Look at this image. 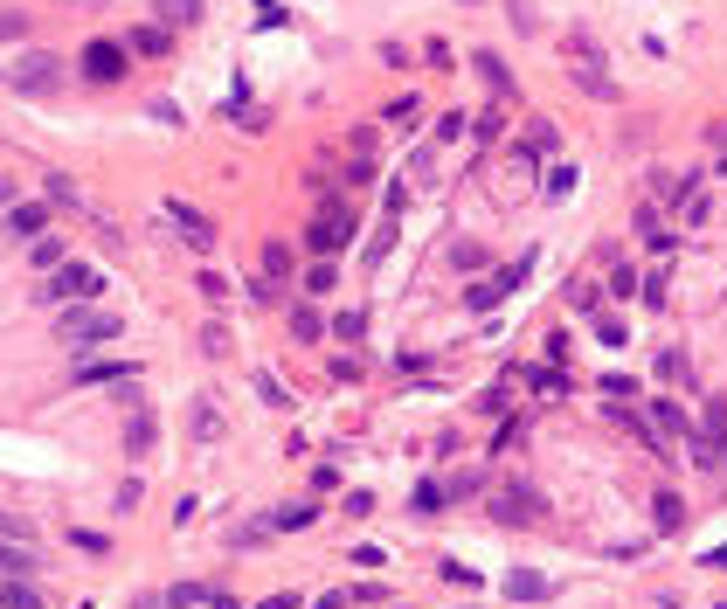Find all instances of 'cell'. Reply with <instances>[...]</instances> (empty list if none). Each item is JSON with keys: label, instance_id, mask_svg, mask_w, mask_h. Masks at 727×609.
Here are the masks:
<instances>
[{"label": "cell", "instance_id": "obj_18", "mask_svg": "<svg viewBox=\"0 0 727 609\" xmlns=\"http://www.w3.org/2000/svg\"><path fill=\"white\" fill-rule=\"evenodd\" d=\"M284 277H292V250H284V243H271V250H264V277H256V291L271 298V291H277Z\"/></svg>", "mask_w": 727, "mask_h": 609}, {"label": "cell", "instance_id": "obj_10", "mask_svg": "<svg viewBox=\"0 0 727 609\" xmlns=\"http://www.w3.org/2000/svg\"><path fill=\"white\" fill-rule=\"evenodd\" d=\"M173 229H180V243H188V250H215V222H208L201 216V208H173Z\"/></svg>", "mask_w": 727, "mask_h": 609}, {"label": "cell", "instance_id": "obj_5", "mask_svg": "<svg viewBox=\"0 0 727 609\" xmlns=\"http://www.w3.org/2000/svg\"><path fill=\"white\" fill-rule=\"evenodd\" d=\"M0 568H8V575H35V568H42V554H35V526H29V519H14V513H0Z\"/></svg>", "mask_w": 727, "mask_h": 609}, {"label": "cell", "instance_id": "obj_13", "mask_svg": "<svg viewBox=\"0 0 727 609\" xmlns=\"http://www.w3.org/2000/svg\"><path fill=\"white\" fill-rule=\"evenodd\" d=\"M133 375H139L133 360H84V367H76V388H97V381H133Z\"/></svg>", "mask_w": 727, "mask_h": 609}, {"label": "cell", "instance_id": "obj_9", "mask_svg": "<svg viewBox=\"0 0 727 609\" xmlns=\"http://www.w3.org/2000/svg\"><path fill=\"white\" fill-rule=\"evenodd\" d=\"M527 271H534V256H519V263H506V271H492V284H472V291H464V305H472V312H492L499 298H513V291L527 284Z\"/></svg>", "mask_w": 727, "mask_h": 609}, {"label": "cell", "instance_id": "obj_17", "mask_svg": "<svg viewBox=\"0 0 727 609\" xmlns=\"http://www.w3.org/2000/svg\"><path fill=\"white\" fill-rule=\"evenodd\" d=\"M652 526H658V534H679V526H686L679 492H652Z\"/></svg>", "mask_w": 727, "mask_h": 609}, {"label": "cell", "instance_id": "obj_1", "mask_svg": "<svg viewBox=\"0 0 727 609\" xmlns=\"http://www.w3.org/2000/svg\"><path fill=\"white\" fill-rule=\"evenodd\" d=\"M561 63H568V76H576V84L589 91V97H603V104H617L623 91H617V76H610V63H603V49H596L582 29L561 42Z\"/></svg>", "mask_w": 727, "mask_h": 609}, {"label": "cell", "instance_id": "obj_24", "mask_svg": "<svg viewBox=\"0 0 727 609\" xmlns=\"http://www.w3.org/2000/svg\"><path fill=\"white\" fill-rule=\"evenodd\" d=\"M638 235H644L652 250H665V243H672V229H665V216H658V208H638Z\"/></svg>", "mask_w": 727, "mask_h": 609}, {"label": "cell", "instance_id": "obj_2", "mask_svg": "<svg viewBox=\"0 0 727 609\" xmlns=\"http://www.w3.org/2000/svg\"><path fill=\"white\" fill-rule=\"evenodd\" d=\"M0 84H14L21 97H42V91L63 84V56H56V49H29V56L0 63Z\"/></svg>", "mask_w": 727, "mask_h": 609}, {"label": "cell", "instance_id": "obj_34", "mask_svg": "<svg viewBox=\"0 0 727 609\" xmlns=\"http://www.w3.org/2000/svg\"><path fill=\"white\" fill-rule=\"evenodd\" d=\"M596 339H603V347H623V339H631V326H623V319H596Z\"/></svg>", "mask_w": 727, "mask_h": 609}, {"label": "cell", "instance_id": "obj_36", "mask_svg": "<svg viewBox=\"0 0 727 609\" xmlns=\"http://www.w3.org/2000/svg\"><path fill=\"white\" fill-rule=\"evenodd\" d=\"M603 395H610V402H631L638 381H631V375H610V381H603Z\"/></svg>", "mask_w": 727, "mask_h": 609}, {"label": "cell", "instance_id": "obj_15", "mask_svg": "<svg viewBox=\"0 0 727 609\" xmlns=\"http://www.w3.org/2000/svg\"><path fill=\"white\" fill-rule=\"evenodd\" d=\"M125 49H133V56H167L173 29H167V21H146V29H133V42H125Z\"/></svg>", "mask_w": 727, "mask_h": 609}, {"label": "cell", "instance_id": "obj_31", "mask_svg": "<svg viewBox=\"0 0 727 609\" xmlns=\"http://www.w3.org/2000/svg\"><path fill=\"white\" fill-rule=\"evenodd\" d=\"M21 35H29V14H21V8H0V42H21Z\"/></svg>", "mask_w": 727, "mask_h": 609}, {"label": "cell", "instance_id": "obj_35", "mask_svg": "<svg viewBox=\"0 0 727 609\" xmlns=\"http://www.w3.org/2000/svg\"><path fill=\"white\" fill-rule=\"evenodd\" d=\"M451 263H457V271H478L485 250H478V243H457V250H451Z\"/></svg>", "mask_w": 727, "mask_h": 609}, {"label": "cell", "instance_id": "obj_11", "mask_svg": "<svg viewBox=\"0 0 727 609\" xmlns=\"http://www.w3.org/2000/svg\"><path fill=\"white\" fill-rule=\"evenodd\" d=\"M42 229H49V208H42V201H14V208H8V235H21V243H42Z\"/></svg>", "mask_w": 727, "mask_h": 609}, {"label": "cell", "instance_id": "obj_32", "mask_svg": "<svg viewBox=\"0 0 727 609\" xmlns=\"http://www.w3.org/2000/svg\"><path fill=\"white\" fill-rule=\"evenodd\" d=\"M610 291H617V298H631V291H644V284H638L631 263H617V271H610Z\"/></svg>", "mask_w": 727, "mask_h": 609}, {"label": "cell", "instance_id": "obj_40", "mask_svg": "<svg viewBox=\"0 0 727 609\" xmlns=\"http://www.w3.org/2000/svg\"><path fill=\"white\" fill-rule=\"evenodd\" d=\"M707 568H727V547H714V554H707Z\"/></svg>", "mask_w": 727, "mask_h": 609}, {"label": "cell", "instance_id": "obj_21", "mask_svg": "<svg viewBox=\"0 0 727 609\" xmlns=\"http://www.w3.org/2000/svg\"><path fill=\"white\" fill-rule=\"evenodd\" d=\"M188 430H194V443H222V409H215V402H194Z\"/></svg>", "mask_w": 727, "mask_h": 609}, {"label": "cell", "instance_id": "obj_25", "mask_svg": "<svg viewBox=\"0 0 727 609\" xmlns=\"http://www.w3.org/2000/svg\"><path fill=\"white\" fill-rule=\"evenodd\" d=\"M0 609H42V596L29 589V581H14V575H8V581H0Z\"/></svg>", "mask_w": 727, "mask_h": 609}, {"label": "cell", "instance_id": "obj_26", "mask_svg": "<svg viewBox=\"0 0 727 609\" xmlns=\"http://www.w3.org/2000/svg\"><path fill=\"white\" fill-rule=\"evenodd\" d=\"M333 284H340V271H333V256H319V263L305 271V291H312V298H326Z\"/></svg>", "mask_w": 727, "mask_h": 609}, {"label": "cell", "instance_id": "obj_19", "mask_svg": "<svg viewBox=\"0 0 727 609\" xmlns=\"http://www.w3.org/2000/svg\"><path fill=\"white\" fill-rule=\"evenodd\" d=\"M652 422H658V437H679V443H693V437H699L693 422H686V409H679V402H658V409H652Z\"/></svg>", "mask_w": 727, "mask_h": 609}, {"label": "cell", "instance_id": "obj_12", "mask_svg": "<svg viewBox=\"0 0 727 609\" xmlns=\"http://www.w3.org/2000/svg\"><path fill=\"white\" fill-rule=\"evenodd\" d=\"M506 596H513V602H548V596H555V581H548V575H534V568H513V575H506Z\"/></svg>", "mask_w": 727, "mask_h": 609}, {"label": "cell", "instance_id": "obj_37", "mask_svg": "<svg viewBox=\"0 0 727 609\" xmlns=\"http://www.w3.org/2000/svg\"><path fill=\"white\" fill-rule=\"evenodd\" d=\"M368 180H375V160H368V153H360V160L347 167V188H368Z\"/></svg>", "mask_w": 727, "mask_h": 609}, {"label": "cell", "instance_id": "obj_20", "mask_svg": "<svg viewBox=\"0 0 727 609\" xmlns=\"http://www.w3.org/2000/svg\"><path fill=\"white\" fill-rule=\"evenodd\" d=\"M152 14H160L167 29H194V21H201V0H152Z\"/></svg>", "mask_w": 727, "mask_h": 609}, {"label": "cell", "instance_id": "obj_28", "mask_svg": "<svg viewBox=\"0 0 727 609\" xmlns=\"http://www.w3.org/2000/svg\"><path fill=\"white\" fill-rule=\"evenodd\" d=\"M527 381H534L540 395H568V375H561V367H527Z\"/></svg>", "mask_w": 727, "mask_h": 609}, {"label": "cell", "instance_id": "obj_38", "mask_svg": "<svg viewBox=\"0 0 727 609\" xmlns=\"http://www.w3.org/2000/svg\"><path fill=\"white\" fill-rule=\"evenodd\" d=\"M139 498H146V492H139V479H125V485H118V498H112V506H118V513H133V506H139Z\"/></svg>", "mask_w": 727, "mask_h": 609}, {"label": "cell", "instance_id": "obj_6", "mask_svg": "<svg viewBox=\"0 0 727 609\" xmlns=\"http://www.w3.org/2000/svg\"><path fill=\"white\" fill-rule=\"evenodd\" d=\"M97 291H104V271L97 263H76V256H63L56 277H49V298H63V305H91Z\"/></svg>", "mask_w": 727, "mask_h": 609}, {"label": "cell", "instance_id": "obj_14", "mask_svg": "<svg viewBox=\"0 0 727 609\" xmlns=\"http://www.w3.org/2000/svg\"><path fill=\"white\" fill-rule=\"evenodd\" d=\"M472 63H478V76H485V84H492V97H506V104L519 97V84H513V70H506L499 56H492V49H478V56H472Z\"/></svg>", "mask_w": 727, "mask_h": 609}, {"label": "cell", "instance_id": "obj_22", "mask_svg": "<svg viewBox=\"0 0 727 609\" xmlns=\"http://www.w3.org/2000/svg\"><path fill=\"white\" fill-rule=\"evenodd\" d=\"M576 180H582V174H576V160H555V174L540 180V195H548V201H568V195H576Z\"/></svg>", "mask_w": 727, "mask_h": 609}, {"label": "cell", "instance_id": "obj_39", "mask_svg": "<svg viewBox=\"0 0 727 609\" xmlns=\"http://www.w3.org/2000/svg\"><path fill=\"white\" fill-rule=\"evenodd\" d=\"M658 375L665 381H686V354H658Z\"/></svg>", "mask_w": 727, "mask_h": 609}, {"label": "cell", "instance_id": "obj_30", "mask_svg": "<svg viewBox=\"0 0 727 609\" xmlns=\"http://www.w3.org/2000/svg\"><path fill=\"white\" fill-rule=\"evenodd\" d=\"M415 118H423V104H415V97H396V104H388V125H396V132H409Z\"/></svg>", "mask_w": 727, "mask_h": 609}, {"label": "cell", "instance_id": "obj_3", "mask_svg": "<svg viewBox=\"0 0 727 609\" xmlns=\"http://www.w3.org/2000/svg\"><path fill=\"white\" fill-rule=\"evenodd\" d=\"M354 229H360V222H354V208H347V201H326V208H319V216H312V229H305V243H312V250H319V256H340V250L354 243Z\"/></svg>", "mask_w": 727, "mask_h": 609}, {"label": "cell", "instance_id": "obj_7", "mask_svg": "<svg viewBox=\"0 0 727 609\" xmlns=\"http://www.w3.org/2000/svg\"><path fill=\"white\" fill-rule=\"evenodd\" d=\"M492 519L499 526H534V519H548V498L534 485H499L492 492Z\"/></svg>", "mask_w": 727, "mask_h": 609}, {"label": "cell", "instance_id": "obj_8", "mask_svg": "<svg viewBox=\"0 0 727 609\" xmlns=\"http://www.w3.org/2000/svg\"><path fill=\"white\" fill-rule=\"evenodd\" d=\"M125 56H133L125 42H84V49H76V70H84L91 84H118V76H125Z\"/></svg>", "mask_w": 727, "mask_h": 609}, {"label": "cell", "instance_id": "obj_27", "mask_svg": "<svg viewBox=\"0 0 727 609\" xmlns=\"http://www.w3.org/2000/svg\"><path fill=\"white\" fill-rule=\"evenodd\" d=\"M319 333H326V326H319V312H312V305H292V339H305V347H312Z\"/></svg>", "mask_w": 727, "mask_h": 609}, {"label": "cell", "instance_id": "obj_41", "mask_svg": "<svg viewBox=\"0 0 727 609\" xmlns=\"http://www.w3.org/2000/svg\"><path fill=\"white\" fill-rule=\"evenodd\" d=\"M464 8H478V0H464Z\"/></svg>", "mask_w": 727, "mask_h": 609}, {"label": "cell", "instance_id": "obj_29", "mask_svg": "<svg viewBox=\"0 0 727 609\" xmlns=\"http://www.w3.org/2000/svg\"><path fill=\"white\" fill-rule=\"evenodd\" d=\"M271 519H277V534H298V526L319 519V506H284V513H271Z\"/></svg>", "mask_w": 727, "mask_h": 609}, {"label": "cell", "instance_id": "obj_23", "mask_svg": "<svg viewBox=\"0 0 727 609\" xmlns=\"http://www.w3.org/2000/svg\"><path fill=\"white\" fill-rule=\"evenodd\" d=\"M409 506H415V513H444V506H451V485L423 479V485H415V498H409Z\"/></svg>", "mask_w": 727, "mask_h": 609}, {"label": "cell", "instance_id": "obj_4", "mask_svg": "<svg viewBox=\"0 0 727 609\" xmlns=\"http://www.w3.org/2000/svg\"><path fill=\"white\" fill-rule=\"evenodd\" d=\"M70 347H104V339H118L125 319H112V312H91V305H63V326H56Z\"/></svg>", "mask_w": 727, "mask_h": 609}, {"label": "cell", "instance_id": "obj_33", "mask_svg": "<svg viewBox=\"0 0 727 609\" xmlns=\"http://www.w3.org/2000/svg\"><path fill=\"white\" fill-rule=\"evenodd\" d=\"M333 333H340V339H360V333H368V312H340V319H333Z\"/></svg>", "mask_w": 727, "mask_h": 609}, {"label": "cell", "instance_id": "obj_16", "mask_svg": "<svg viewBox=\"0 0 727 609\" xmlns=\"http://www.w3.org/2000/svg\"><path fill=\"white\" fill-rule=\"evenodd\" d=\"M152 437H160V422H152V416L133 402V416H125V450H133V458H146V450H152Z\"/></svg>", "mask_w": 727, "mask_h": 609}]
</instances>
